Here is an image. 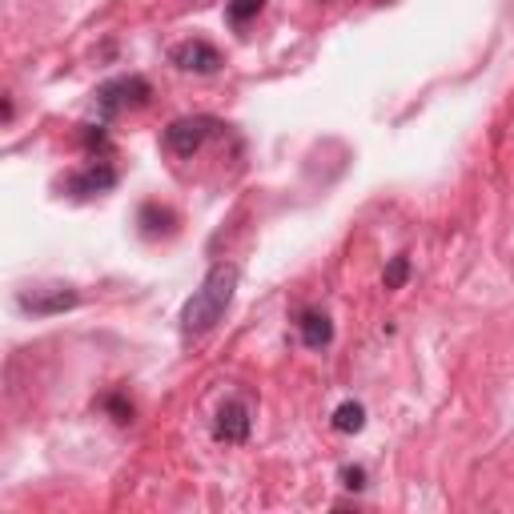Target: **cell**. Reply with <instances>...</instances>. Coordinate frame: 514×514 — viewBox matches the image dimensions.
<instances>
[{
	"label": "cell",
	"mask_w": 514,
	"mask_h": 514,
	"mask_svg": "<svg viewBox=\"0 0 514 514\" xmlns=\"http://www.w3.org/2000/svg\"><path fill=\"white\" fill-rule=\"evenodd\" d=\"M237 266L233 262H217L209 274H205V282L193 290V298L181 306V338L185 342H193V338H205L221 318H225V310H229V302H233V290H237Z\"/></svg>",
	"instance_id": "6da1fadb"
},
{
	"label": "cell",
	"mask_w": 514,
	"mask_h": 514,
	"mask_svg": "<svg viewBox=\"0 0 514 514\" xmlns=\"http://www.w3.org/2000/svg\"><path fill=\"white\" fill-rule=\"evenodd\" d=\"M17 306L33 318H53V314H65L73 306H81V294L73 286H29L17 294Z\"/></svg>",
	"instance_id": "7a4b0ae2"
},
{
	"label": "cell",
	"mask_w": 514,
	"mask_h": 514,
	"mask_svg": "<svg viewBox=\"0 0 514 514\" xmlns=\"http://www.w3.org/2000/svg\"><path fill=\"white\" fill-rule=\"evenodd\" d=\"M213 129H217L213 117H181V121H173V125L165 129V149L177 153V157H193V153L209 141Z\"/></svg>",
	"instance_id": "3957f363"
},
{
	"label": "cell",
	"mask_w": 514,
	"mask_h": 514,
	"mask_svg": "<svg viewBox=\"0 0 514 514\" xmlns=\"http://www.w3.org/2000/svg\"><path fill=\"white\" fill-rule=\"evenodd\" d=\"M149 101V85L141 77H117L109 85L97 89V105L105 113H125V109H141Z\"/></svg>",
	"instance_id": "277c9868"
},
{
	"label": "cell",
	"mask_w": 514,
	"mask_h": 514,
	"mask_svg": "<svg viewBox=\"0 0 514 514\" xmlns=\"http://www.w3.org/2000/svg\"><path fill=\"white\" fill-rule=\"evenodd\" d=\"M169 57H173V65H177L181 73H217V69H221V53H217L209 41H201V37L181 41Z\"/></svg>",
	"instance_id": "5b68a950"
},
{
	"label": "cell",
	"mask_w": 514,
	"mask_h": 514,
	"mask_svg": "<svg viewBox=\"0 0 514 514\" xmlns=\"http://www.w3.org/2000/svg\"><path fill=\"white\" fill-rule=\"evenodd\" d=\"M213 434L221 438V442H245L249 438V410H245V402H225L221 410H217V426H213Z\"/></svg>",
	"instance_id": "8992f818"
},
{
	"label": "cell",
	"mask_w": 514,
	"mask_h": 514,
	"mask_svg": "<svg viewBox=\"0 0 514 514\" xmlns=\"http://www.w3.org/2000/svg\"><path fill=\"white\" fill-rule=\"evenodd\" d=\"M298 330H302V342H306L310 350H322V346L334 342V322H330L322 310H306L302 322H298Z\"/></svg>",
	"instance_id": "52a82bcc"
},
{
	"label": "cell",
	"mask_w": 514,
	"mask_h": 514,
	"mask_svg": "<svg viewBox=\"0 0 514 514\" xmlns=\"http://www.w3.org/2000/svg\"><path fill=\"white\" fill-rule=\"evenodd\" d=\"M113 181H117V173H113L109 165H101V169L93 165L89 173L73 177V181H69V189H73V193H101V189H113Z\"/></svg>",
	"instance_id": "ba28073f"
},
{
	"label": "cell",
	"mask_w": 514,
	"mask_h": 514,
	"mask_svg": "<svg viewBox=\"0 0 514 514\" xmlns=\"http://www.w3.org/2000/svg\"><path fill=\"white\" fill-rule=\"evenodd\" d=\"M366 426V410L358 406V402H342L338 410H334V430H342V434H358Z\"/></svg>",
	"instance_id": "9c48e42d"
},
{
	"label": "cell",
	"mask_w": 514,
	"mask_h": 514,
	"mask_svg": "<svg viewBox=\"0 0 514 514\" xmlns=\"http://www.w3.org/2000/svg\"><path fill=\"white\" fill-rule=\"evenodd\" d=\"M406 278H410V257L406 253L390 257V266H386V290H402Z\"/></svg>",
	"instance_id": "30bf717a"
},
{
	"label": "cell",
	"mask_w": 514,
	"mask_h": 514,
	"mask_svg": "<svg viewBox=\"0 0 514 514\" xmlns=\"http://www.w3.org/2000/svg\"><path fill=\"white\" fill-rule=\"evenodd\" d=\"M266 9V0H229V21L233 25H245L249 17H257Z\"/></svg>",
	"instance_id": "8fae6325"
},
{
	"label": "cell",
	"mask_w": 514,
	"mask_h": 514,
	"mask_svg": "<svg viewBox=\"0 0 514 514\" xmlns=\"http://www.w3.org/2000/svg\"><path fill=\"white\" fill-rule=\"evenodd\" d=\"M346 486H354V490L362 486V470H358V466H354V470H346Z\"/></svg>",
	"instance_id": "7c38bea8"
}]
</instances>
